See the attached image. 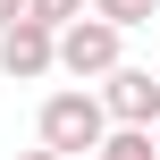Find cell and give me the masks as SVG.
Segmentation results:
<instances>
[{
	"instance_id": "52a82bcc",
	"label": "cell",
	"mask_w": 160,
	"mask_h": 160,
	"mask_svg": "<svg viewBox=\"0 0 160 160\" xmlns=\"http://www.w3.org/2000/svg\"><path fill=\"white\" fill-rule=\"evenodd\" d=\"M25 17H42V25L59 34V25H76V17H84V0H25Z\"/></svg>"
},
{
	"instance_id": "7a4b0ae2",
	"label": "cell",
	"mask_w": 160,
	"mask_h": 160,
	"mask_svg": "<svg viewBox=\"0 0 160 160\" xmlns=\"http://www.w3.org/2000/svg\"><path fill=\"white\" fill-rule=\"evenodd\" d=\"M59 68H68L76 84H101V76L118 68V25H110V17H76V25H59Z\"/></svg>"
},
{
	"instance_id": "6da1fadb",
	"label": "cell",
	"mask_w": 160,
	"mask_h": 160,
	"mask_svg": "<svg viewBox=\"0 0 160 160\" xmlns=\"http://www.w3.org/2000/svg\"><path fill=\"white\" fill-rule=\"evenodd\" d=\"M101 135H110V110H101V93H84V84H68V93H51L42 101V143L51 152H101Z\"/></svg>"
},
{
	"instance_id": "3957f363",
	"label": "cell",
	"mask_w": 160,
	"mask_h": 160,
	"mask_svg": "<svg viewBox=\"0 0 160 160\" xmlns=\"http://www.w3.org/2000/svg\"><path fill=\"white\" fill-rule=\"evenodd\" d=\"M59 68V34L42 25V17H8L0 25V76L8 84H34V76H51Z\"/></svg>"
},
{
	"instance_id": "5b68a950",
	"label": "cell",
	"mask_w": 160,
	"mask_h": 160,
	"mask_svg": "<svg viewBox=\"0 0 160 160\" xmlns=\"http://www.w3.org/2000/svg\"><path fill=\"white\" fill-rule=\"evenodd\" d=\"M101 160H152V127H110L101 135Z\"/></svg>"
},
{
	"instance_id": "ba28073f",
	"label": "cell",
	"mask_w": 160,
	"mask_h": 160,
	"mask_svg": "<svg viewBox=\"0 0 160 160\" xmlns=\"http://www.w3.org/2000/svg\"><path fill=\"white\" fill-rule=\"evenodd\" d=\"M8 17H25V0H0V25H8Z\"/></svg>"
},
{
	"instance_id": "30bf717a",
	"label": "cell",
	"mask_w": 160,
	"mask_h": 160,
	"mask_svg": "<svg viewBox=\"0 0 160 160\" xmlns=\"http://www.w3.org/2000/svg\"><path fill=\"white\" fill-rule=\"evenodd\" d=\"M152 160H160V127H152Z\"/></svg>"
},
{
	"instance_id": "8992f818",
	"label": "cell",
	"mask_w": 160,
	"mask_h": 160,
	"mask_svg": "<svg viewBox=\"0 0 160 160\" xmlns=\"http://www.w3.org/2000/svg\"><path fill=\"white\" fill-rule=\"evenodd\" d=\"M93 17H110V25L127 34V25H152V17H160V0H93Z\"/></svg>"
},
{
	"instance_id": "277c9868",
	"label": "cell",
	"mask_w": 160,
	"mask_h": 160,
	"mask_svg": "<svg viewBox=\"0 0 160 160\" xmlns=\"http://www.w3.org/2000/svg\"><path fill=\"white\" fill-rule=\"evenodd\" d=\"M101 110H110L118 127H160V76L118 59V68L101 76Z\"/></svg>"
},
{
	"instance_id": "9c48e42d",
	"label": "cell",
	"mask_w": 160,
	"mask_h": 160,
	"mask_svg": "<svg viewBox=\"0 0 160 160\" xmlns=\"http://www.w3.org/2000/svg\"><path fill=\"white\" fill-rule=\"evenodd\" d=\"M17 160H68V152H51V143H42V152H17Z\"/></svg>"
}]
</instances>
